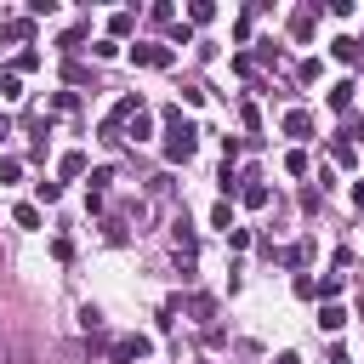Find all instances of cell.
<instances>
[{"instance_id":"cell-1","label":"cell","mask_w":364,"mask_h":364,"mask_svg":"<svg viewBox=\"0 0 364 364\" xmlns=\"http://www.w3.org/2000/svg\"><path fill=\"white\" fill-rule=\"evenodd\" d=\"M159 119H165V159H193V148H199V125H193V119H182V108H176V102H165V108H159Z\"/></svg>"},{"instance_id":"cell-2","label":"cell","mask_w":364,"mask_h":364,"mask_svg":"<svg viewBox=\"0 0 364 364\" xmlns=\"http://www.w3.org/2000/svg\"><path fill=\"white\" fill-rule=\"evenodd\" d=\"M148 347H154V341H148L142 330H131V336H114V341H108V358H114V364H136V358H148Z\"/></svg>"},{"instance_id":"cell-3","label":"cell","mask_w":364,"mask_h":364,"mask_svg":"<svg viewBox=\"0 0 364 364\" xmlns=\"http://www.w3.org/2000/svg\"><path fill=\"white\" fill-rule=\"evenodd\" d=\"M131 63H136V68H171L176 51H171L165 40H142V46H131Z\"/></svg>"},{"instance_id":"cell-4","label":"cell","mask_w":364,"mask_h":364,"mask_svg":"<svg viewBox=\"0 0 364 364\" xmlns=\"http://www.w3.org/2000/svg\"><path fill=\"white\" fill-rule=\"evenodd\" d=\"M313 23H318V6H301V11L290 17V34H296V46H307V40H313Z\"/></svg>"},{"instance_id":"cell-5","label":"cell","mask_w":364,"mask_h":364,"mask_svg":"<svg viewBox=\"0 0 364 364\" xmlns=\"http://www.w3.org/2000/svg\"><path fill=\"white\" fill-rule=\"evenodd\" d=\"M171 239H176V250H182V256H193V250H199V233L188 228V210H182V216L171 222Z\"/></svg>"},{"instance_id":"cell-6","label":"cell","mask_w":364,"mask_h":364,"mask_svg":"<svg viewBox=\"0 0 364 364\" xmlns=\"http://www.w3.org/2000/svg\"><path fill=\"white\" fill-rule=\"evenodd\" d=\"M284 136H301V142H307V136H313V114H307V108H290V114H284Z\"/></svg>"},{"instance_id":"cell-7","label":"cell","mask_w":364,"mask_h":364,"mask_svg":"<svg viewBox=\"0 0 364 364\" xmlns=\"http://www.w3.org/2000/svg\"><path fill=\"white\" fill-rule=\"evenodd\" d=\"M0 34L23 46V40H34V17H6V23H0Z\"/></svg>"},{"instance_id":"cell-8","label":"cell","mask_w":364,"mask_h":364,"mask_svg":"<svg viewBox=\"0 0 364 364\" xmlns=\"http://www.w3.org/2000/svg\"><path fill=\"white\" fill-rule=\"evenodd\" d=\"M57 176H63V182H74V176H85V154H80V148H68V154L57 159Z\"/></svg>"},{"instance_id":"cell-9","label":"cell","mask_w":364,"mask_h":364,"mask_svg":"<svg viewBox=\"0 0 364 364\" xmlns=\"http://www.w3.org/2000/svg\"><path fill=\"white\" fill-rule=\"evenodd\" d=\"M131 28H136V11H114L108 17V40H125Z\"/></svg>"},{"instance_id":"cell-10","label":"cell","mask_w":364,"mask_h":364,"mask_svg":"<svg viewBox=\"0 0 364 364\" xmlns=\"http://www.w3.org/2000/svg\"><path fill=\"white\" fill-rule=\"evenodd\" d=\"M353 91H358L353 80H341V85H330V108H336V114H347V108H353Z\"/></svg>"},{"instance_id":"cell-11","label":"cell","mask_w":364,"mask_h":364,"mask_svg":"<svg viewBox=\"0 0 364 364\" xmlns=\"http://www.w3.org/2000/svg\"><path fill=\"white\" fill-rule=\"evenodd\" d=\"M102 239H108V245H125V239H131L125 216H102Z\"/></svg>"},{"instance_id":"cell-12","label":"cell","mask_w":364,"mask_h":364,"mask_svg":"<svg viewBox=\"0 0 364 364\" xmlns=\"http://www.w3.org/2000/svg\"><path fill=\"white\" fill-rule=\"evenodd\" d=\"M108 188H114V165H97V171H91V199H102Z\"/></svg>"},{"instance_id":"cell-13","label":"cell","mask_w":364,"mask_h":364,"mask_svg":"<svg viewBox=\"0 0 364 364\" xmlns=\"http://www.w3.org/2000/svg\"><path fill=\"white\" fill-rule=\"evenodd\" d=\"M80 330H85V336H102V307L85 301V307H80Z\"/></svg>"},{"instance_id":"cell-14","label":"cell","mask_w":364,"mask_h":364,"mask_svg":"<svg viewBox=\"0 0 364 364\" xmlns=\"http://www.w3.org/2000/svg\"><path fill=\"white\" fill-rule=\"evenodd\" d=\"M148 131H154V119H148V114H136V119H131V125H125V131H119V136H125V142H142V136H148Z\"/></svg>"},{"instance_id":"cell-15","label":"cell","mask_w":364,"mask_h":364,"mask_svg":"<svg viewBox=\"0 0 364 364\" xmlns=\"http://www.w3.org/2000/svg\"><path fill=\"white\" fill-rule=\"evenodd\" d=\"M330 159H336V165H353L358 154H353V142H347V136H330Z\"/></svg>"},{"instance_id":"cell-16","label":"cell","mask_w":364,"mask_h":364,"mask_svg":"<svg viewBox=\"0 0 364 364\" xmlns=\"http://www.w3.org/2000/svg\"><path fill=\"white\" fill-rule=\"evenodd\" d=\"M34 199H40V205H57V199H63V182H46V176H40V182H34Z\"/></svg>"},{"instance_id":"cell-17","label":"cell","mask_w":364,"mask_h":364,"mask_svg":"<svg viewBox=\"0 0 364 364\" xmlns=\"http://www.w3.org/2000/svg\"><path fill=\"white\" fill-rule=\"evenodd\" d=\"M210 228H222V233H233V205H228V199H216V210H210Z\"/></svg>"},{"instance_id":"cell-18","label":"cell","mask_w":364,"mask_h":364,"mask_svg":"<svg viewBox=\"0 0 364 364\" xmlns=\"http://www.w3.org/2000/svg\"><path fill=\"white\" fill-rule=\"evenodd\" d=\"M318 324H324V330H341V324H347V313H341L336 301H324V307H318Z\"/></svg>"},{"instance_id":"cell-19","label":"cell","mask_w":364,"mask_h":364,"mask_svg":"<svg viewBox=\"0 0 364 364\" xmlns=\"http://www.w3.org/2000/svg\"><path fill=\"white\" fill-rule=\"evenodd\" d=\"M17 176H23V159H17V154H0V188L17 182Z\"/></svg>"},{"instance_id":"cell-20","label":"cell","mask_w":364,"mask_h":364,"mask_svg":"<svg viewBox=\"0 0 364 364\" xmlns=\"http://www.w3.org/2000/svg\"><path fill=\"white\" fill-rule=\"evenodd\" d=\"M330 51H336L341 63H358V40H347V34H341V40H330Z\"/></svg>"},{"instance_id":"cell-21","label":"cell","mask_w":364,"mask_h":364,"mask_svg":"<svg viewBox=\"0 0 364 364\" xmlns=\"http://www.w3.org/2000/svg\"><path fill=\"white\" fill-rule=\"evenodd\" d=\"M34 68H40V51H17L11 57V74H34Z\"/></svg>"},{"instance_id":"cell-22","label":"cell","mask_w":364,"mask_h":364,"mask_svg":"<svg viewBox=\"0 0 364 364\" xmlns=\"http://www.w3.org/2000/svg\"><path fill=\"white\" fill-rule=\"evenodd\" d=\"M11 222H17V228H40V205H17Z\"/></svg>"},{"instance_id":"cell-23","label":"cell","mask_w":364,"mask_h":364,"mask_svg":"<svg viewBox=\"0 0 364 364\" xmlns=\"http://www.w3.org/2000/svg\"><path fill=\"white\" fill-rule=\"evenodd\" d=\"M210 17H216L210 0H193V6H188V23H210Z\"/></svg>"},{"instance_id":"cell-24","label":"cell","mask_w":364,"mask_h":364,"mask_svg":"<svg viewBox=\"0 0 364 364\" xmlns=\"http://www.w3.org/2000/svg\"><path fill=\"white\" fill-rule=\"evenodd\" d=\"M0 97H23V74L6 68V74H0Z\"/></svg>"},{"instance_id":"cell-25","label":"cell","mask_w":364,"mask_h":364,"mask_svg":"<svg viewBox=\"0 0 364 364\" xmlns=\"http://www.w3.org/2000/svg\"><path fill=\"white\" fill-rule=\"evenodd\" d=\"M296 296H301V301H318V279H307V273H296Z\"/></svg>"},{"instance_id":"cell-26","label":"cell","mask_w":364,"mask_h":364,"mask_svg":"<svg viewBox=\"0 0 364 364\" xmlns=\"http://www.w3.org/2000/svg\"><path fill=\"white\" fill-rule=\"evenodd\" d=\"M284 171H290V176H301V171H307V154H301V148H290V154H284Z\"/></svg>"},{"instance_id":"cell-27","label":"cell","mask_w":364,"mask_h":364,"mask_svg":"<svg viewBox=\"0 0 364 364\" xmlns=\"http://www.w3.org/2000/svg\"><path fill=\"white\" fill-rule=\"evenodd\" d=\"M216 188H222V199H228V193H239V176H233V165H222V176H216Z\"/></svg>"},{"instance_id":"cell-28","label":"cell","mask_w":364,"mask_h":364,"mask_svg":"<svg viewBox=\"0 0 364 364\" xmlns=\"http://www.w3.org/2000/svg\"><path fill=\"white\" fill-rule=\"evenodd\" d=\"M188 307H193V318H216V301H210V296H193Z\"/></svg>"},{"instance_id":"cell-29","label":"cell","mask_w":364,"mask_h":364,"mask_svg":"<svg viewBox=\"0 0 364 364\" xmlns=\"http://www.w3.org/2000/svg\"><path fill=\"white\" fill-rule=\"evenodd\" d=\"M239 148H245L239 136H222V165H233V159H239Z\"/></svg>"},{"instance_id":"cell-30","label":"cell","mask_w":364,"mask_h":364,"mask_svg":"<svg viewBox=\"0 0 364 364\" xmlns=\"http://www.w3.org/2000/svg\"><path fill=\"white\" fill-rule=\"evenodd\" d=\"M336 290H341V273H324V279H318V296H324V301H330V296H336Z\"/></svg>"},{"instance_id":"cell-31","label":"cell","mask_w":364,"mask_h":364,"mask_svg":"<svg viewBox=\"0 0 364 364\" xmlns=\"http://www.w3.org/2000/svg\"><path fill=\"white\" fill-rule=\"evenodd\" d=\"M353 205H358V210H364V176H358V182H353Z\"/></svg>"},{"instance_id":"cell-32","label":"cell","mask_w":364,"mask_h":364,"mask_svg":"<svg viewBox=\"0 0 364 364\" xmlns=\"http://www.w3.org/2000/svg\"><path fill=\"white\" fill-rule=\"evenodd\" d=\"M330 364H353V358H347V347H336V353H330Z\"/></svg>"},{"instance_id":"cell-33","label":"cell","mask_w":364,"mask_h":364,"mask_svg":"<svg viewBox=\"0 0 364 364\" xmlns=\"http://www.w3.org/2000/svg\"><path fill=\"white\" fill-rule=\"evenodd\" d=\"M273 364H301V358H296V353H279V358H273Z\"/></svg>"},{"instance_id":"cell-34","label":"cell","mask_w":364,"mask_h":364,"mask_svg":"<svg viewBox=\"0 0 364 364\" xmlns=\"http://www.w3.org/2000/svg\"><path fill=\"white\" fill-rule=\"evenodd\" d=\"M0 136H11V119H6V114H0Z\"/></svg>"}]
</instances>
